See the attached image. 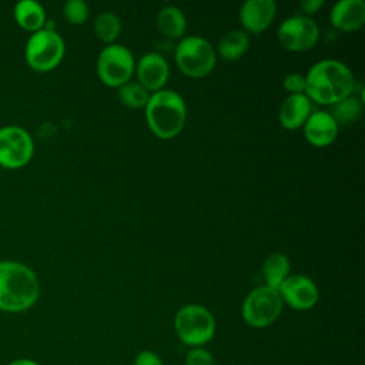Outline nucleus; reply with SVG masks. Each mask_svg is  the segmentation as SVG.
Returning a JSON list of instances; mask_svg holds the SVG:
<instances>
[{
	"label": "nucleus",
	"mask_w": 365,
	"mask_h": 365,
	"mask_svg": "<svg viewBox=\"0 0 365 365\" xmlns=\"http://www.w3.org/2000/svg\"><path fill=\"white\" fill-rule=\"evenodd\" d=\"M329 19L339 30H356L365 23V3L364 0H338L331 9Z\"/></svg>",
	"instance_id": "2eb2a0df"
},
{
	"label": "nucleus",
	"mask_w": 365,
	"mask_h": 365,
	"mask_svg": "<svg viewBox=\"0 0 365 365\" xmlns=\"http://www.w3.org/2000/svg\"><path fill=\"white\" fill-rule=\"evenodd\" d=\"M312 113L311 100L305 93L289 94L279 107V123L284 128L294 130L307 121L309 114Z\"/></svg>",
	"instance_id": "dca6fc26"
},
{
	"label": "nucleus",
	"mask_w": 365,
	"mask_h": 365,
	"mask_svg": "<svg viewBox=\"0 0 365 365\" xmlns=\"http://www.w3.org/2000/svg\"><path fill=\"white\" fill-rule=\"evenodd\" d=\"M178 339L191 346H204L215 334V319L208 308L200 304L182 305L174 317Z\"/></svg>",
	"instance_id": "20e7f679"
},
{
	"label": "nucleus",
	"mask_w": 365,
	"mask_h": 365,
	"mask_svg": "<svg viewBox=\"0 0 365 365\" xmlns=\"http://www.w3.org/2000/svg\"><path fill=\"white\" fill-rule=\"evenodd\" d=\"M250 37L244 30H230L218 41V53L225 60L240 58L248 48Z\"/></svg>",
	"instance_id": "aec40b11"
},
{
	"label": "nucleus",
	"mask_w": 365,
	"mask_h": 365,
	"mask_svg": "<svg viewBox=\"0 0 365 365\" xmlns=\"http://www.w3.org/2000/svg\"><path fill=\"white\" fill-rule=\"evenodd\" d=\"M133 365H164L161 356L150 349L140 351L133 361Z\"/></svg>",
	"instance_id": "bb28decb"
},
{
	"label": "nucleus",
	"mask_w": 365,
	"mask_h": 365,
	"mask_svg": "<svg viewBox=\"0 0 365 365\" xmlns=\"http://www.w3.org/2000/svg\"><path fill=\"white\" fill-rule=\"evenodd\" d=\"M144 108L148 127L160 138H171L177 135L185 124V101L174 90L161 88L154 91L150 94Z\"/></svg>",
	"instance_id": "7ed1b4c3"
},
{
	"label": "nucleus",
	"mask_w": 365,
	"mask_h": 365,
	"mask_svg": "<svg viewBox=\"0 0 365 365\" xmlns=\"http://www.w3.org/2000/svg\"><path fill=\"white\" fill-rule=\"evenodd\" d=\"M277 36L285 48L302 51L311 48L317 43L319 27L309 16L294 14L279 24Z\"/></svg>",
	"instance_id": "9d476101"
},
{
	"label": "nucleus",
	"mask_w": 365,
	"mask_h": 365,
	"mask_svg": "<svg viewBox=\"0 0 365 365\" xmlns=\"http://www.w3.org/2000/svg\"><path fill=\"white\" fill-rule=\"evenodd\" d=\"M93 29H94L96 36L100 40L110 44L118 36L120 29H121V21H120L118 16L114 14L113 11H101L96 16Z\"/></svg>",
	"instance_id": "4be33fe9"
},
{
	"label": "nucleus",
	"mask_w": 365,
	"mask_h": 365,
	"mask_svg": "<svg viewBox=\"0 0 365 365\" xmlns=\"http://www.w3.org/2000/svg\"><path fill=\"white\" fill-rule=\"evenodd\" d=\"M133 70L134 57L128 47L120 43H110L100 51L97 73L103 83L120 87L130 80Z\"/></svg>",
	"instance_id": "6e6552de"
},
{
	"label": "nucleus",
	"mask_w": 365,
	"mask_h": 365,
	"mask_svg": "<svg viewBox=\"0 0 365 365\" xmlns=\"http://www.w3.org/2000/svg\"><path fill=\"white\" fill-rule=\"evenodd\" d=\"M118 98L124 106L140 108L145 107L150 93L138 81H127L118 87Z\"/></svg>",
	"instance_id": "5701e85b"
},
{
	"label": "nucleus",
	"mask_w": 365,
	"mask_h": 365,
	"mask_svg": "<svg viewBox=\"0 0 365 365\" xmlns=\"http://www.w3.org/2000/svg\"><path fill=\"white\" fill-rule=\"evenodd\" d=\"M354 74L346 64L335 58L319 60L305 76V93L309 100L321 104H335L352 94Z\"/></svg>",
	"instance_id": "f03ea898"
},
{
	"label": "nucleus",
	"mask_w": 365,
	"mask_h": 365,
	"mask_svg": "<svg viewBox=\"0 0 365 365\" xmlns=\"http://www.w3.org/2000/svg\"><path fill=\"white\" fill-rule=\"evenodd\" d=\"M170 74L167 60L154 51L143 54L137 63V77L138 83L144 86L148 91L161 90Z\"/></svg>",
	"instance_id": "f8f14e48"
},
{
	"label": "nucleus",
	"mask_w": 365,
	"mask_h": 365,
	"mask_svg": "<svg viewBox=\"0 0 365 365\" xmlns=\"http://www.w3.org/2000/svg\"><path fill=\"white\" fill-rule=\"evenodd\" d=\"M178 68L191 77H204L215 66V50L201 36H187L175 47Z\"/></svg>",
	"instance_id": "423d86ee"
},
{
	"label": "nucleus",
	"mask_w": 365,
	"mask_h": 365,
	"mask_svg": "<svg viewBox=\"0 0 365 365\" xmlns=\"http://www.w3.org/2000/svg\"><path fill=\"white\" fill-rule=\"evenodd\" d=\"M362 113V100L356 96H346L342 100L332 104L331 115L335 118L336 123L351 124L359 118Z\"/></svg>",
	"instance_id": "412c9836"
},
{
	"label": "nucleus",
	"mask_w": 365,
	"mask_h": 365,
	"mask_svg": "<svg viewBox=\"0 0 365 365\" xmlns=\"http://www.w3.org/2000/svg\"><path fill=\"white\" fill-rule=\"evenodd\" d=\"M66 19L73 24H83L90 14L88 4L84 0H67L63 7Z\"/></svg>",
	"instance_id": "b1692460"
},
{
	"label": "nucleus",
	"mask_w": 365,
	"mask_h": 365,
	"mask_svg": "<svg viewBox=\"0 0 365 365\" xmlns=\"http://www.w3.org/2000/svg\"><path fill=\"white\" fill-rule=\"evenodd\" d=\"M184 365H217L214 355L204 346L190 348L185 355Z\"/></svg>",
	"instance_id": "393cba45"
},
{
	"label": "nucleus",
	"mask_w": 365,
	"mask_h": 365,
	"mask_svg": "<svg viewBox=\"0 0 365 365\" xmlns=\"http://www.w3.org/2000/svg\"><path fill=\"white\" fill-rule=\"evenodd\" d=\"M282 307L284 302L278 289L261 285L248 292L242 302L241 314L250 327L265 328L278 319Z\"/></svg>",
	"instance_id": "39448f33"
},
{
	"label": "nucleus",
	"mask_w": 365,
	"mask_h": 365,
	"mask_svg": "<svg viewBox=\"0 0 365 365\" xmlns=\"http://www.w3.org/2000/svg\"><path fill=\"white\" fill-rule=\"evenodd\" d=\"M157 26L160 31L167 37H173V38L181 37L187 26L185 16L182 10L178 9L177 6H173V4L164 6L157 14Z\"/></svg>",
	"instance_id": "a211bd4d"
},
{
	"label": "nucleus",
	"mask_w": 365,
	"mask_h": 365,
	"mask_svg": "<svg viewBox=\"0 0 365 365\" xmlns=\"http://www.w3.org/2000/svg\"><path fill=\"white\" fill-rule=\"evenodd\" d=\"M6 365H40V364L31 358H16L9 361Z\"/></svg>",
	"instance_id": "c85d7f7f"
},
{
	"label": "nucleus",
	"mask_w": 365,
	"mask_h": 365,
	"mask_svg": "<svg viewBox=\"0 0 365 365\" xmlns=\"http://www.w3.org/2000/svg\"><path fill=\"white\" fill-rule=\"evenodd\" d=\"M278 292L282 302L294 309L305 311L312 308L319 298V291L315 282L304 274H292L279 285Z\"/></svg>",
	"instance_id": "9b49d317"
},
{
	"label": "nucleus",
	"mask_w": 365,
	"mask_h": 365,
	"mask_svg": "<svg viewBox=\"0 0 365 365\" xmlns=\"http://www.w3.org/2000/svg\"><path fill=\"white\" fill-rule=\"evenodd\" d=\"M14 20L17 24L29 31H37L43 29L46 21L44 7L36 0H20L14 4L13 9Z\"/></svg>",
	"instance_id": "f3484780"
},
{
	"label": "nucleus",
	"mask_w": 365,
	"mask_h": 365,
	"mask_svg": "<svg viewBox=\"0 0 365 365\" xmlns=\"http://www.w3.org/2000/svg\"><path fill=\"white\" fill-rule=\"evenodd\" d=\"M24 56L31 68L48 71L61 61L64 56V41L56 30L43 27L29 37Z\"/></svg>",
	"instance_id": "0eeeda50"
},
{
	"label": "nucleus",
	"mask_w": 365,
	"mask_h": 365,
	"mask_svg": "<svg viewBox=\"0 0 365 365\" xmlns=\"http://www.w3.org/2000/svg\"><path fill=\"white\" fill-rule=\"evenodd\" d=\"M284 87H285L291 94H297V93L305 91V76H302V74H299V73L287 74V76L284 77Z\"/></svg>",
	"instance_id": "a878e982"
},
{
	"label": "nucleus",
	"mask_w": 365,
	"mask_h": 365,
	"mask_svg": "<svg viewBox=\"0 0 365 365\" xmlns=\"http://www.w3.org/2000/svg\"><path fill=\"white\" fill-rule=\"evenodd\" d=\"M275 11L274 0H245L240 9V20L248 31L258 33L269 26Z\"/></svg>",
	"instance_id": "ddd939ff"
},
{
	"label": "nucleus",
	"mask_w": 365,
	"mask_h": 365,
	"mask_svg": "<svg viewBox=\"0 0 365 365\" xmlns=\"http://www.w3.org/2000/svg\"><path fill=\"white\" fill-rule=\"evenodd\" d=\"M265 285L278 289L279 285L289 275V259L282 252H272L267 257L262 265Z\"/></svg>",
	"instance_id": "6ab92c4d"
},
{
	"label": "nucleus",
	"mask_w": 365,
	"mask_h": 365,
	"mask_svg": "<svg viewBox=\"0 0 365 365\" xmlns=\"http://www.w3.org/2000/svg\"><path fill=\"white\" fill-rule=\"evenodd\" d=\"M305 138L314 145H328L338 134V123L329 111L317 110L304 123Z\"/></svg>",
	"instance_id": "4468645a"
},
{
	"label": "nucleus",
	"mask_w": 365,
	"mask_h": 365,
	"mask_svg": "<svg viewBox=\"0 0 365 365\" xmlns=\"http://www.w3.org/2000/svg\"><path fill=\"white\" fill-rule=\"evenodd\" d=\"M34 153V141L30 133L20 125L0 127V165L20 168L26 165Z\"/></svg>",
	"instance_id": "1a4fd4ad"
},
{
	"label": "nucleus",
	"mask_w": 365,
	"mask_h": 365,
	"mask_svg": "<svg viewBox=\"0 0 365 365\" xmlns=\"http://www.w3.org/2000/svg\"><path fill=\"white\" fill-rule=\"evenodd\" d=\"M40 282L36 272L19 261H0V311L19 314L38 299Z\"/></svg>",
	"instance_id": "f257e3e1"
},
{
	"label": "nucleus",
	"mask_w": 365,
	"mask_h": 365,
	"mask_svg": "<svg viewBox=\"0 0 365 365\" xmlns=\"http://www.w3.org/2000/svg\"><path fill=\"white\" fill-rule=\"evenodd\" d=\"M324 6V0H302L301 1V9L307 13V14H311V13H315L318 9H321ZM305 14V16H307Z\"/></svg>",
	"instance_id": "cd10ccee"
}]
</instances>
